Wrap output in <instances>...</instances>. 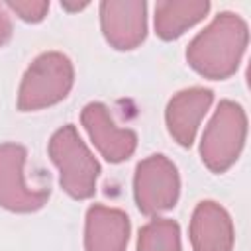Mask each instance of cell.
<instances>
[{
	"instance_id": "6da1fadb",
	"label": "cell",
	"mask_w": 251,
	"mask_h": 251,
	"mask_svg": "<svg viewBox=\"0 0 251 251\" xmlns=\"http://www.w3.org/2000/svg\"><path fill=\"white\" fill-rule=\"evenodd\" d=\"M247 41L249 29L245 20L235 12H220L190 39L186 61L204 78L226 80L239 69Z\"/></svg>"
},
{
	"instance_id": "7a4b0ae2",
	"label": "cell",
	"mask_w": 251,
	"mask_h": 251,
	"mask_svg": "<svg viewBox=\"0 0 251 251\" xmlns=\"http://www.w3.org/2000/svg\"><path fill=\"white\" fill-rule=\"evenodd\" d=\"M47 153L53 165L59 169L61 188L71 198L86 200L94 196L96 180L100 176V163L73 124H65L51 135Z\"/></svg>"
},
{
	"instance_id": "3957f363",
	"label": "cell",
	"mask_w": 251,
	"mask_h": 251,
	"mask_svg": "<svg viewBox=\"0 0 251 251\" xmlns=\"http://www.w3.org/2000/svg\"><path fill=\"white\" fill-rule=\"evenodd\" d=\"M75 84V67L61 51L37 55L25 69L18 88V110L37 112L63 102Z\"/></svg>"
},
{
	"instance_id": "277c9868",
	"label": "cell",
	"mask_w": 251,
	"mask_h": 251,
	"mask_svg": "<svg viewBox=\"0 0 251 251\" xmlns=\"http://www.w3.org/2000/svg\"><path fill=\"white\" fill-rule=\"evenodd\" d=\"M245 137L247 116L243 106L233 100H222L200 139L202 163L212 173H226L237 161Z\"/></svg>"
},
{
	"instance_id": "5b68a950",
	"label": "cell",
	"mask_w": 251,
	"mask_h": 251,
	"mask_svg": "<svg viewBox=\"0 0 251 251\" xmlns=\"http://www.w3.org/2000/svg\"><path fill=\"white\" fill-rule=\"evenodd\" d=\"M180 196V176L176 165L161 155H149L137 163L133 175V198L141 214L157 216L173 210Z\"/></svg>"
},
{
	"instance_id": "8992f818",
	"label": "cell",
	"mask_w": 251,
	"mask_h": 251,
	"mask_svg": "<svg viewBox=\"0 0 251 251\" xmlns=\"http://www.w3.org/2000/svg\"><path fill=\"white\" fill-rule=\"evenodd\" d=\"M27 151L24 145L6 141L0 143V206L16 214H31L41 210L49 196L51 188L47 186H29L25 180L24 165Z\"/></svg>"
},
{
	"instance_id": "52a82bcc",
	"label": "cell",
	"mask_w": 251,
	"mask_h": 251,
	"mask_svg": "<svg viewBox=\"0 0 251 251\" xmlns=\"http://www.w3.org/2000/svg\"><path fill=\"white\" fill-rule=\"evenodd\" d=\"M104 39L118 51L139 47L147 35V4L143 0H104L98 8Z\"/></svg>"
},
{
	"instance_id": "ba28073f",
	"label": "cell",
	"mask_w": 251,
	"mask_h": 251,
	"mask_svg": "<svg viewBox=\"0 0 251 251\" xmlns=\"http://www.w3.org/2000/svg\"><path fill=\"white\" fill-rule=\"evenodd\" d=\"M80 124L108 163H124L135 153L137 133L127 127H118L106 104L88 102L80 112Z\"/></svg>"
},
{
	"instance_id": "9c48e42d",
	"label": "cell",
	"mask_w": 251,
	"mask_h": 251,
	"mask_svg": "<svg viewBox=\"0 0 251 251\" xmlns=\"http://www.w3.org/2000/svg\"><path fill=\"white\" fill-rule=\"evenodd\" d=\"M214 102V92L204 86H190L173 94L165 108V124L171 137L190 147L198 133V126Z\"/></svg>"
},
{
	"instance_id": "30bf717a",
	"label": "cell",
	"mask_w": 251,
	"mask_h": 251,
	"mask_svg": "<svg viewBox=\"0 0 251 251\" xmlns=\"http://www.w3.org/2000/svg\"><path fill=\"white\" fill-rule=\"evenodd\" d=\"M188 237L192 251H231L235 243L233 220L218 202L202 200L192 212Z\"/></svg>"
},
{
	"instance_id": "8fae6325",
	"label": "cell",
	"mask_w": 251,
	"mask_h": 251,
	"mask_svg": "<svg viewBox=\"0 0 251 251\" xmlns=\"http://www.w3.org/2000/svg\"><path fill=\"white\" fill-rule=\"evenodd\" d=\"M131 224L124 210L92 204L84 218V251H126Z\"/></svg>"
},
{
	"instance_id": "7c38bea8",
	"label": "cell",
	"mask_w": 251,
	"mask_h": 251,
	"mask_svg": "<svg viewBox=\"0 0 251 251\" xmlns=\"http://www.w3.org/2000/svg\"><path fill=\"white\" fill-rule=\"evenodd\" d=\"M208 12V0H161L155 6V33L165 41L178 39Z\"/></svg>"
},
{
	"instance_id": "4fadbf2b",
	"label": "cell",
	"mask_w": 251,
	"mask_h": 251,
	"mask_svg": "<svg viewBox=\"0 0 251 251\" xmlns=\"http://www.w3.org/2000/svg\"><path fill=\"white\" fill-rule=\"evenodd\" d=\"M135 251H182L180 226L169 218H155L147 222L139 229Z\"/></svg>"
},
{
	"instance_id": "5bb4252c",
	"label": "cell",
	"mask_w": 251,
	"mask_h": 251,
	"mask_svg": "<svg viewBox=\"0 0 251 251\" xmlns=\"http://www.w3.org/2000/svg\"><path fill=\"white\" fill-rule=\"evenodd\" d=\"M4 6L12 10L20 20L37 24L47 16L49 2L47 0H6Z\"/></svg>"
},
{
	"instance_id": "9a60e30c",
	"label": "cell",
	"mask_w": 251,
	"mask_h": 251,
	"mask_svg": "<svg viewBox=\"0 0 251 251\" xmlns=\"http://www.w3.org/2000/svg\"><path fill=\"white\" fill-rule=\"evenodd\" d=\"M10 37H12V20L10 14L6 12V6L0 4V47L6 45Z\"/></svg>"
}]
</instances>
